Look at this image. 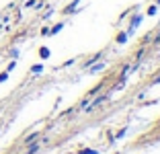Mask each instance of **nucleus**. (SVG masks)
<instances>
[{"instance_id": "1", "label": "nucleus", "mask_w": 160, "mask_h": 154, "mask_svg": "<svg viewBox=\"0 0 160 154\" xmlns=\"http://www.w3.org/2000/svg\"><path fill=\"white\" fill-rule=\"evenodd\" d=\"M39 54H41V58H47V56H49V51H47L45 47H41V51H39Z\"/></svg>"}, {"instance_id": "2", "label": "nucleus", "mask_w": 160, "mask_h": 154, "mask_svg": "<svg viewBox=\"0 0 160 154\" xmlns=\"http://www.w3.org/2000/svg\"><path fill=\"white\" fill-rule=\"evenodd\" d=\"M6 78H8V74H6V72H2V74H0V82H4Z\"/></svg>"}]
</instances>
